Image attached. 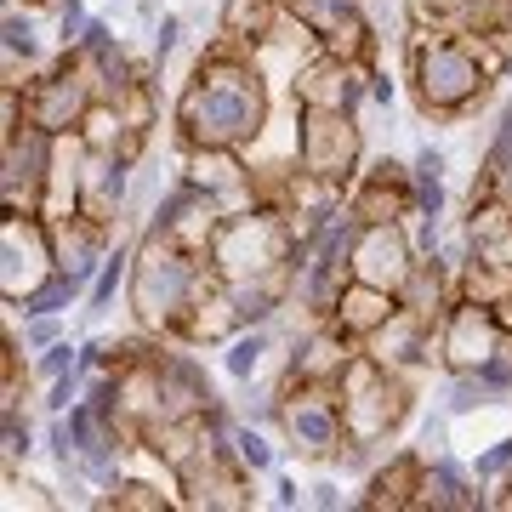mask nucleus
I'll return each mask as SVG.
<instances>
[{
	"label": "nucleus",
	"mask_w": 512,
	"mask_h": 512,
	"mask_svg": "<svg viewBox=\"0 0 512 512\" xmlns=\"http://www.w3.org/2000/svg\"><path fill=\"white\" fill-rule=\"evenodd\" d=\"M291 217L279 205H239L228 211L211 239L205 262L217 268V279H291ZM296 285V279H291Z\"/></svg>",
	"instance_id": "nucleus-4"
},
{
	"label": "nucleus",
	"mask_w": 512,
	"mask_h": 512,
	"mask_svg": "<svg viewBox=\"0 0 512 512\" xmlns=\"http://www.w3.org/2000/svg\"><path fill=\"white\" fill-rule=\"evenodd\" d=\"M473 473L484 478V484H501V478H512V433L507 439H490L484 450L473 456Z\"/></svg>",
	"instance_id": "nucleus-39"
},
{
	"label": "nucleus",
	"mask_w": 512,
	"mask_h": 512,
	"mask_svg": "<svg viewBox=\"0 0 512 512\" xmlns=\"http://www.w3.org/2000/svg\"><path fill=\"white\" fill-rule=\"evenodd\" d=\"M370 69L376 63H342L330 52H313L291 80L296 109H336V114H365L370 103Z\"/></svg>",
	"instance_id": "nucleus-12"
},
{
	"label": "nucleus",
	"mask_w": 512,
	"mask_h": 512,
	"mask_svg": "<svg viewBox=\"0 0 512 512\" xmlns=\"http://www.w3.org/2000/svg\"><path fill=\"white\" fill-rule=\"evenodd\" d=\"M160 18H165V12H160V0H137V23H148V29H154Z\"/></svg>",
	"instance_id": "nucleus-47"
},
{
	"label": "nucleus",
	"mask_w": 512,
	"mask_h": 512,
	"mask_svg": "<svg viewBox=\"0 0 512 512\" xmlns=\"http://www.w3.org/2000/svg\"><path fill=\"white\" fill-rule=\"evenodd\" d=\"M291 12H285V0H222L217 12V29L222 40H234V46H274V40H285V29H291Z\"/></svg>",
	"instance_id": "nucleus-21"
},
{
	"label": "nucleus",
	"mask_w": 512,
	"mask_h": 512,
	"mask_svg": "<svg viewBox=\"0 0 512 512\" xmlns=\"http://www.w3.org/2000/svg\"><path fill=\"white\" fill-rule=\"evenodd\" d=\"M393 313H399V291L370 285V279H348V291H342V302H336V313H330V325L348 330L353 342H370Z\"/></svg>",
	"instance_id": "nucleus-22"
},
{
	"label": "nucleus",
	"mask_w": 512,
	"mask_h": 512,
	"mask_svg": "<svg viewBox=\"0 0 512 512\" xmlns=\"http://www.w3.org/2000/svg\"><path fill=\"white\" fill-rule=\"evenodd\" d=\"M399 308H410L416 319H427V325H439L444 313L456 308V274L444 268L439 256H416L410 279L399 285Z\"/></svg>",
	"instance_id": "nucleus-23"
},
{
	"label": "nucleus",
	"mask_w": 512,
	"mask_h": 512,
	"mask_svg": "<svg viewBox=\"0 0 512 512\" xmlns=\"http://www.w3.org/2000/svg\"><path fill=\"white\" fill-rule=\"evenodd\" d=\"M501 342H507V319H501V308L456 302V308L439 319V365L444 370H478L484 359H495Z\"/></svg>",
	"instance_id": "nucleus-13"
},
{
	"label": "nucleus",
	"mask_w": 512,
	"mask_h": 512,
	"mask_svg": "<svg viewBox=\"0 0 512 512\" xmlns=\"http://www.w3.org/2000/svg\"><path fill=\"white\" fill-rule=\"evenodd\" d=\"M501 319H507V330H512V296H507V308H501Z\"/></svg>",
	"instance_id": "nucleus-48"
},
{
	"label": "nucleus",
	"mask_w": 512,
	"mask_h": 512,
	"mask_svg": "<svg viewBox=\"0 0 512 512\" xmlns=\"http://www.w3.org/2000/svg\"><path fill=\"white\" fill-rule=\"evenodd\" d=\"M404 80L416 92V109L439 126H456L484 103L495 74L484 69L473 35H416L404 40Z\"/></svg>",
	"instance_id": "nucleus-3"
},
{
	"label": "nucleus",
	"mask_w": 512,
	"mask_h": 512,
	"mask_svg": "<svg viewBox=\"0 0 512 512\" xmlns=\"http://www.w3.org/2000/svg\"><path fill=\"white\" fill-rule=\"evenodd\" d=\"M183 177L200 183L205 194H217L228 211L256 205V171L245 165L239 148H183Z\"/></svg>",
	"instance_id": "nucleus-18"
},
{
	"label": "nucleus",
	"mask_w": 512,
	"mask_h": 512,
	"mask_svg": "<svg viewBox=\"0 0 512 512\" xmlns=\"http://www.w3.org/2000/svg\"><path fill=\"white\" fill-rule=\"evenodd\" d=\"M131 262H137V239H114L92 279V291H86V319H103L114 308V296L126 291V279H131Z\"/></svg>",
	"instance_id": "nucleus-26"
},
{
	"label": "nucleus",
	"mask_w": 512,
	"mask_h": 512,
	"mask_svg": "<svg viewBox=\"0 0 512 512\" xmlns=\"http://www.w3.org/2000/svg\"><path fill=\"white\" fill-rule=\"evenodd\" d=\"M291 160H296V171H308V177H325V183L353 188V177L365 171V126H359V114L296 109Z\"/></svg>",
	"instance_id": "nucleus-6"
},
{
	"label": "nucleus",
	"mask_w": 512,
	"mask_h": 512,
	"mask_svg": "<svg viewBox=\"0 0 512 512\" xmlns=\"http://www.w3.org/2000/svg\"><path fill=\"white\" fill-rule=\"evenodd\" d=\"M274 507H279V512L308 507V484H302L296 473H274Z\"/></svg>",
	"instance_id": "nucleus-43"
},
{
	"label": "nucleus",
	"mask_w": 512,
	"mask_h": 512,
	"mask_svg": "<svg viewBox=\"0 0 512 512\" xmlns=\"http://www.w3.org/2000/svg\"><path fill=\"white\" fill-rule=\"evenodd\" d=\"M234 461L245 467L251 478H262V473H279V444L268 439V427L262 421H239V433H234Z\"/></svg>",
	"instance_id": "nucleus-30"
},
{
	"label": "nucleus",
	"mask_w": 512,
	"mask_h": 512,
	"mask_svg": "<svg viewBox=\"0 0 512 512\" xmlns=\"http://www.w3.org/2000/svg\"><path fill=\"white\" fill-rule=\"evenodd\" d=\"M0 52H6V80H0V86H23L18 63L23 69H35L40 63V18L35 12H23L18 0L6 6V23H0Z\"/></svg>",
	"instance_id": "nucleus-25"
},
{
	"label": "nucleus",
	"mask_w": 512,
	"mask_h": 512,
	"mask_svg": "<svg viewBox=\"0 0 512 512\" xmlns=\"http://www.w3.org/2000/svg\"><path fill=\"white\" fill-rule=\"evenodd\" d=\"M433 404L439 410H450V416H478V410H495V393H490V382L478 376V370H444V382H439V393H433Z\"/></svg>",
	"instance_id": "nucleus-28"
},
{
	"label": "nucleus",
	"mask_w": 512,
	"mask_h": 512,
	"mask_svg": "<svg viewBox=\"0 0 512 512\" xmlns=\"http://www.w3.org/2000/svg\"><path fill=\"white\" fill-rule=\"evenodd\" d=\"M0 439H6V473H18V461H29L40 450L23 404H0Z\"/></svg>",
	"instance_id": "nucleus-33"
},
{
	"label": "nucleus",
	"mask_w": 512,
	"mask_h": 512,
	"mask_svg": "<svg viewBox=\"0 0 512 512\" xmlns=\"http://www.w3.org/2000/svg\"><path fill=\"white\" fill-rule=\"evenodd\" d=\"M274 342H279V330L274 325H245V330H234L228 342H222V376L228 382H256L262 370H268V353H274Z\"/></svg>",
	"instance_id": "nucleus-24"
},
{
	"label": "nucleus",
	"mask_w": 512,
	"mask_h": 512,
	"mask_svg": "<svg viewBox=\"0 0 512 512\" xmlns=\"http://www.w3.org/2000/svg\"><path fill=\"white\" fill-rule=\"evenodd\" d=\"M154 370H160L165 416H205V410L217 404V387H211V376H205V365L194 359V353H183V348L165 342L160 359H154Z\"/></svg>",
	"instance_id": "nucleus-19"
},
{
	"label": "nucleus",
	"mask_w": 512,
	"mask_h": 512,
	"mask_svg": "<svg viewBox=\"0 0 512 512\" xmlns=\"http://www.w3.org/2000/svg\"><path fill=\"white\" fill-rule=\"evenodd\" d=\"M370 103H382V109H393V103H399V86H393V74L370 69Z\"/></svg>",
	"instance_id": "nucleus-46"
},
{
	"label": "nucleus",
	"mask_w": 512,
	"mask_h": 512,
	"mask_svg": "<svg viewBox=\"0 0 512 512\" xmlns=\"http://www.w3.org/2000/svg\"><path fill=\"white\" fill-rule=\"evenodd\" d=\"M348 205L359 222H404L410 205H416V171L393 154H376L365 160V171L353 177L348 188Z\"/></svg>",
	"instance_id": "nucleus-15"
},
{
	"label": "nucleus",
	"mask_w": 512,
	"mask_h": 512,
	"mask_svg": "<svg viewBox=\"0 0 512 512\" xmlns=\"http://www.w3.org/2000/svg\"><path fill=\"white\" fill-rule=\"evenodd\" d=\"M222 217H228V205L217 200V194H205L200 183H188L183 171L165 183L160 205L143 217V234H160L171 239V245H183V251H211V239H217Z\"/></svg>",
	"instance_id": "nucleus-11"
},
{
	"label": "nucleus",
	"mask_w": 512,
	"mask_h": 512,
	"mask_svg": "<svg viewBox=\"0 0 512 512\" xmlns=\"http://www.w3.org/2000/svg\"><path fill=\"white\" fill-rule=\"evenodd\" d=\"M421 473H427V450H393L376 461V473L365 478V495L353 501L359 512H410L421 495Z\"/></svg>",
	"instance_id": "nucleus-20"
},
{
	"label": "nucleus",
	"mask_w": 512,
	"mask_h": 512,
	"mask_svg": "<svg viewBox=\"0 0 512 512\" xmlns=\"http://www.w3.org/2000/svg\"><path fill=\"white\" fill-rule=\"evenodd\" d=\"M12 330H18L23 353H46L69 336V313H23V325H12Z\"/></svg>",
	"instance_id": "nucleus-34"
},
{
	"label": "nucleus",
	"mask_w": 512,
	"mask_h": 512,
	"mask_svg": "<svg viewBox=\"0 0 512 512\" xmlns=\"http://www.w3.org/2000/svg\"><path fill=\"white\" fill-rule=\"evenodd\" d=\"M92 376L97 370H86V365H74V370H63V376H57L52 387H46V416H63V410H69V404H80L86 399V387H92Z\"/></svg>",
	"instance_id": "nucleus-36"
},
{
	"label": "nucleus",
	"mask_w": 512,
	"mask_h": 512,
	"mask_svg": "<svg viewBox=\"0 0 512 512\" xmlns=\"http://www.w3.org/2000/svg\"><path fill=\"white\" fill-rule=\"evenodd\" d=\"M308 507H319V512H342V507H353V501L342 495V484H336V478H313V484H308Z\"/></svg>",
	"instance_id": "nucleus-44"
},
{
	"label": "nucleus",
	"mask_w": 512,
	"mask_h": 512,
	"mask_svg": "<svg viewBox=\"0 0 512 512\" xmlns=\"http://www.w3.org/2000/svg\"><path fill=\"white\" fill-rule=\"evenodd\" d=\"M126 131H131V120H126V109H120V103H92V114L80 120V131H74V137H80L86 148H103V154H109V148L126 143Z\"/></svg>",
	"instance_id": "nucleus-32"
},
{
	"label": "nucleus",
	"mask_w": 512,
	"mask_h": 512,
	"mask_svg": "<svg viewBox=\"0 0 512 512\" xmlns=\"http://www.w3.org/2000/svg\"><path fill=\"white\" fill-rule=\"evenodd\" d=\"M171 131L183 148H245L268 131V74L245 46L217 40L171 103Z\"/></svg>",
	"instance_id": "nucleus-1"
},
{
	"label": "nucleus",
	"mask_w": 512,
	"mask_h": 512,
	"mask_svg": "<svg viewBox=\"0 0 512 512\" xmlns=\"http://www.w3.org/2000/svg\"><path fill=\"white\" fill-rule=\"evenodd\" d=\"M57 274V228L46 211H6L0 222V296L18 308L29 291H40Z\"/></svg>",
	"instance_id": "nucleus-8"
},
{
	"label": "nucleus",
	"mask_w": 512,
	"mask_h": 512,
	"mask_svg": "<svg viewBox=\"0 0 512 512\" xmlns=\"http://www.w3.org/2000/svg\"><path fill=\"white\" fill-rule=\"evenodd\" d=\"M512 296V268H495L484 256H467L456 268V302H484V308H507Z\"/></svg>",
	"instance_id": "nucleus-27"
},
{
	"label": "nucleus",
	"mask_w": 512,
	"mask_h": 512,
	"mask_svg": "<svg viewBox=\"0 0 512 512\" xmlns=\"http://www.w3.org/2000/svg\"><path fill=\"white\" fill-rule=\"evenodd\" d=\"M211 279H217V268L200 251H183V245H171L160 234H143L137 239L131 279H126V302H131L137 330L177 342L188 325V313H194V302L211 291Z\"/></svg>",
	"instance_id": "nucleus-2"
},
{
	"label": "nucleus",
	"mask_w": 512,
	"mask_h": 512,
	"mask_svg": "<svg viewBox=\"0 0 512 512\" xmlns=\"http://www.w3.org/2000/svg\"><path fill=\"white\" fill-rule=\"evenodd\" d=\"M74 365H80V342H69V336H63L57 348H46V353H35V359H29V376H35L40 387H52L57 376H63V370H74Z\"/></svg>",
	"instance_id": "nucleus-37"
},
{
	"label": "nucleus",
	"mask_w": 512,
	"mask_h": 512,
	"mask_svg": "<svg viewBox=\"0 0 512 512\" xmlns=\"http://www.w3.org/2000/svg\"><path fill=\"white\" fill-rule=\"evenodd\" d=\"M131 183H137V160L126 154H103V148L80 143V211L97 222H114L131 205Z\"/></svg>",
	"instance_id": "nucleus-16"
},
{
	"label": "nucleus",
	"mask_w": 512,
	"mask_h": 512,
	"mask_svg": "<svg viewBox=\"0 0 512 512\" xmlns=\"http://www.w3.org/2000/svg\"><path fill=\"white\" fill-rule=\"evenodd\" d=\"M416 171V165H410ZM450 211V188H444V177H433V171H416V205H410V217H444Z\"/></svg>",
	"instance_id": "nucleus-38"
},
{
	"label": "nucleus",
	"mask_w": 512,
	"mask_h": 512,
	"mask_svg": "<svg viewBox=\"0 0 512 512\" xmlns=\"http://www.w3.org/2000/svg\"><path fill=\"white\" fill-rule=\"evenodd\" d=\"M0 154H6L0 160V200H6V211H46L52 205L57 165H63V137L23 120L18 131L0 137Z\"/></svg>",
	"instance_id": "nucleus-7"
},
{
	"label": "nucleus",
	"mask_w": 512,
	"mask_h": 512,
	"mask_svg": "<svg viewBox=\"0 0 512 512\" xmlns=\"http://www.w3.org/2000/svg\"><path fill=\"white\" fill-rule=\"evenodd\" d=\"M376 461H382V444H376V439H353V433H348V444L330 456V467H336L342 478H370V473H376Z\"/></svg>",
	"instance_id": "nucleus-35"
},
{
	"label": "nucleus",
	"mask_w": 512,
	"mask_h": 512,
	"mask_svg": "<svg viewBox=\"0 0 512 512\" xmlns=\"http://www.w3.org/2000/svg\"><path fill=\"white\" fill-rule=\"evenodd\" d=\"M336 393H342L348 433H353V439H376V444L393 439L404 421H410V410H416V399H410V376H404V370L376 365L365 348H359V359L342 370Z\"/></svg>",
	"instance_id": "nucleus-5"
},
{
	"label": "nucleus",
	"mask_w": 512,
	"mask_h": 512,
	"mask_svg": "<svg viewBox=\"0 0 512 512\" xmlns=\"http://www.w3.org/2000/svg\"><path fill=\"white\" fill-rule=\"evenodd\" d=\"M86 404L103 421H120V370H97L92 387H86Z\"/></svg>",
	"instance_id": "nucleus-40"
},
{
	"label": "nucleus",
	"mask_w": 512,
	"mask_h": 512,
	"mask_svg": "<svg viewBox=\"0 0 512 512\" xmlns=\"http://www.w3.org/2000/svg\"><path fill=\"white\" fill-rule=\"evenodd\" d=\"M92 507H103V512H165L171 495H165L160 484H148V478H120L109 495H97Z\"/></svg>",
	"instance_id": "nucleus-31"
},
{
	"label": "nucleus",
	"mask_w": 512,
	"mask_h": 512,
	"mask_svg": "<svg viewBox=\"0 0 512 512\" xmlns=\"http://www.w3.org/2000/svg\"><path fill=\"white\" fill-rule=\"evenodd\" d=\"M177 46H183V18H177V12H165V18L148 29V57H154V63H165Z\"/></svg>",
	"instance_id": "nucleus-41"
},
{
	"label": "nucleus",
	"mask_w": 512,
	"mask_h": 512,
	"mask_svg": "<svg viewBox=\"0 0 512 512\" xmlns=\"http://www.w3.org/2000/svg\"><path fill=\"white\" fill-rule=\"evenodd\" d=\"M92 86H86V74L74 63V52H63L52 69H35L23 80V120L40 131H52V137H74L80 120L92 114Z\"/></svg>",
	"instance_id": "nucleus-10"
},
{
	"label": "nucleus",
	"mask_w": 512,
	"mask_h": 512,
	"mask_svg": "<svg viewBox=\"0 0 512 512\" xmlns=\"http://www.w3.org/2000/svg\"><path fill=\"white\" fill-rule=\"evenodd\" d=\"M484 478L473 473V461H461L456 450H433L427 473H421V495L410 512H484L490 495L478 490Z\"/></svg>",
	"instance_id": "nucleus-17"
},
{
	"label": "nucleus",
	"mask_w": 512,
	"mask_h": 512,
	"mask_svg": "<svg viewBox=\"0 0 512 512\" xmlns=\"http://www.w3.org/2000/svg\"><path fill=\"white\" fill-rule=\"evenodd\" d=\"M410 165H416V171H433V177H444V171H450V154H444V148H433V143H421Z\"/></svg>",
	"instance_id": "nucleus-45"
},
{
	"label": "nucleus",
	"mask_w": 512,
	"mask_h": 512,
	"mask_svg": "<svg viewBox=\"0 0 512 512\" xmlns=\"http://www.w3.org/2000/svg\"><path fill=\"white\" fill-rule=\"evenodd\" d=\"M86 291H92V285H86L80 274H69V268H57V274L46 279L40 291H29V296H23L18 308H23V313H69V308H86Z\"/></svg>",
	"instance_id": "nucleus-29"
},
{
	"label": "nucleus",
	"mask_w": 512,
	"mask_h": 512,
	"mask_svg": "<svg viewBox=\"0 0 512 512\" xmlns=\"http://www.w3.org/2000/svg\"><path fill=\"white\" fill-rule=\"evenodd\" d=\"M274 433L285 439V450H296V461H325L348 444V416H342V393L336 387H291L285 404H279Z\"/></svg>",
	"instance_id": "nucleus-9"
},
{
	"label": "nucleus",
	"mask_w": 512,
	"mask_h": 512,
	"mask_svg": "<svg viewBox=\"0 0 512 512\" xmlns=\"http://www.w3.org/2000/svg\"><path fill=\"white\" fill-rule=\"evenodd\" d=\"M450 410H433V416H421V444L416 450H427V456H433V450H450Z\"/></svg>",
	"instance_id": "nucleus-42"
},
{
	"label": "nucleus",
	"mask_w": 512,
	"mask_h": 512,
	"mask_svg": "<svg viewBox=\"0 0 512 512\" xmlns=\"http://www.w3.org/2000/svg\"><path fill=\"white\" fill-rule=\"evenodd\" d=\"M416 239H410V217L404 222H359V239L348 251V268L353 279H370V285H387L399 291L410 268H416Z\"/></svg>",
	"instance_id": "nucleus-14"
}]
</instances>
